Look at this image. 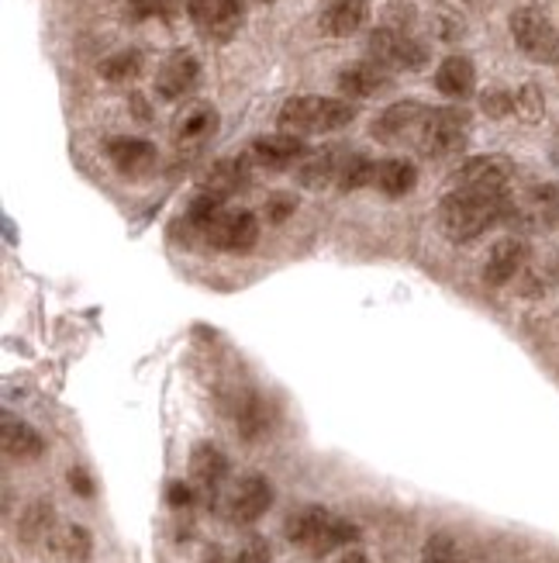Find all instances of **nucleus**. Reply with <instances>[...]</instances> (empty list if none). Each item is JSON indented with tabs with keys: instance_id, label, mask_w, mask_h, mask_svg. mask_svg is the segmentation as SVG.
<instances>
[{
	"instance_id": "1",
	"label": "nucleus",
	"mask_w": 559,
	"mask_h": 563,
	"mask_svg": "<svg viewBox=\"0 0 559 563\" xmlns=\"http://www.w3.org/2000/svg\"><path fill=\"white\" fill-rule=\"evenodd\" d=\"M507 211H512V198L507 194L449 187V194L439 205V225L452 242H473L491 225H497Z\"/></svg>"
},
{
	"instance_id": "2",
	"label": "nucleus",
	"mask_w": 559,
	"mask_h": 563,
	"mask_svg": "<svg viewBox=\"0 0 559 563\" xmlns=\"http://www.w3.org/2000/svg\"><path fill=\"white\" fill-rule=\"evenodd\" d=\"M287 540L311 556H328L338 547L359 540V529L349 519H338L322 505H304L287 519Z\"/></svg>"
},
{
	"instance_id": "3",
	"label": "nucleus",
	"mask_w": 559,
	"mask_h": 563,
	"mask_svg": "<svg viewBox=\"0 0 559 563\" xmlns=\"http://www.w3.org/2000/svg\"><path fill=\"white\" fill-rule=\"evenodd\" d=\"M353 118L356 104L343 97H290L277 114V125L290 135H325L353 125Z\"/></svg>"
},
{
	"instance_id": "4",
	"label": "nucleus",
	"mask_w": 559,
	"mask_h": 563,
	"mask_svg": "<svg viewBox=\"0 0 559 563\" xmlns=\"http://www.w3.org/2000/svg\"><path fill=\"white\" fill-rule=\"evenodd\" d=\"M470 139V114L463 108H432L415 135L418 153L428 159H446L463 153Z\"/></svg>"
},
{
	"instance_id": "5",
	"label": "nucleus",
	"mask_w": 559,
	"mask_h": 563,
	"mask_svg": "<svg viewBox=\"0 0 559 563\" xmlns=\"http://www.w3.org/2000/svg\"><path fill=\"white\" fill-rule=\"evenodd\" d=\"M211 250L222 253H249L259 239V222L256 214L246 208H222L211 222L198 232Z\"/></svg>"
},
{
	"instance_id": "6",
	"label": "nucleus",
	"mask_w": 559,
	"mask_h": 563,
	"mask_svg": "<svg viewBox=\"0 0 559 563\" xmlns=\"http://www.w3.org/2000/svg\"><path fill=\"white\" fill-rule=\"evenodd\" d=\"M507 24H512L515 45L532 63H543V66L559 63V32L546 14H539L536 8H522L512 14Z\"/></svg>"
},
{
	"instance_id": "7",
	"label": "nucleus",
	"mask_w": 559,
	"mask_h": 563,
	"mask_svg": "<svg viewBox=\"0 0 559 563\" xmlns=\"http://www.w3.org/2000/svg\"><path fill=\"white\" fill-rule=\"evenodd\" d=\"M367 53L377 66L383 69H404V73H418L428 66V48L411 38L401 29H377L367 38Z\"/></svg>"
},
{
	"instance_id": "8",
	"label": "nucleus",
	"mask_w": 559,
	"mask_h": 563,
	"mask_svg": "<svg viewBox=\"0 0 559 563\" xmlns=\"http://www.w3.org/2000/svg\"><path fill=\"white\" fill-rule=\"evenodd\" d=\"M270 505H273V484L262 474H246L225 492L222 511L232 526H253L270 511Z\"/></svg>"
},
{
	"instance_id": "9",
	"label": "nucleus",
	"mask_w": 559,
	"mask_h": 563,
	"mask_svg": "<svg viewBox=\"0 0 559 563\" xmlns=\"http://www.w3.org/2000/svg\"><path fill=\"white\" fill-rule=\"evenodd\" d=\"M190 21L211 42H232L246 21V0H187Z\"/></svg>"
},
{
	"instance_id": "10",
	"label": "nucleus",
	"mask_w": 559,
	"mask_h": 563,
	"mask_svg": "<svg viewBox=\"0 0 559 563\" xmlns=\"http://www.w3.org/2000/svg\"><path fill=\"white\" fill-rule=\"evenodd\" d=\"M515 166L504 156H473L449 177V187H473V190H491V194H507L512 190Z\"/></svg>"
},
{
	"instance_id": "11",
	"label": "nucleus",
	"mask_w": 559,
	"mask_h": 563,
	"mask_svg": "<svg viewBox=\"0 0 559 563\" xmlns=\"http://www.w3.org/2000/svg\"><path fill=\"white\" fill-rule=\"evenodd\" d=\"M225 481H228V456L222 450L211 443H198L190 450V484L201 501L211 505L217 492L225 487Z\"/></svg>"
},
{
	"instance_id": "12",
	"label": "nucleus",
	"mask_w": 559,
	"mask_h": 563,
	"mask_svg": "<svg viewBox=\"0 0 559 563\" xmlns=\"http://www.w3.org/2000/svg\"><path fill=\"white\" fill-rule=\"evenodd\" d=\"M304 156H308V145L301 142V135H290V132H277V135L256 139L253 150H249L253 166L270 169V174H280V169H294Z\"/></svg>"
},
{
	"instance_id": "13",
	"label": "nucleus",
	"mask_w": 559,
	"mask_h": 563,
	"mask_svg": "<svg viewBox=\"0 0 559 563\" xmlns=\"http://www.w3.org/2000/svg\"><path fill=\"white\" fill-rule=\"evenodd\" d=\"M532 260V250L528 242L518 239V235H507L501 242H494V250L488 253V263H483V280L491 287H504L522 277L525 263Z\"/></svg>"
},
{
	"instance_id": "14",
	"label": "nucleus",
	"mask_w": 559,
	"mask_h": 563,
	"mask_svg": "<svg viewBox=\"0 0 559 563\" xmlns=\"http://www.w3.org/2000/svg\"><path fill=\"white\" fill-rule=\"evenodd\" d=\"M428 108L418 104V101H398L391 108H383L377 118H373V139L383 142V145H394V142H404L407 135H418L422 121H425Z\"/></svg>"
},
{
	"instance_id": "15",
	"label": "nucleus",
	"mask_w": 559,
	"mask_h": 563,
	"mask_svg": "<svg viewBox=\"0 0 559 563\" xmlns=\"http://www.w3.org/2000/svg\"><path fill=\"white\" fill-rule=\"evenodd\" d=\"M198 80H201L198 56L177 48L174 56H166V63L156 73V93L163 97V101H183V97L198 87Z\"/></svg>"
},
{
	"instance_id": "16",
	"label": "nucleus",
	"mask_w": 559,
	"mask_h": 563,
	"mask_svg": "<svg viewBox=\"0 0 559 563\" xmlns=\"http://www.w3.org/2000/svg\"><path fill=\"white\" fill-rule=\"evenodd\" d=\"M108 159L111 166L118 169L121 177H145V174H153L156 163H159V153H156V145L153 142H145V139H135V135H118L108 142Z\"/></svg>"
},
{
	"instance_id": "17",
	"label": "nucleus",
	"mask_w": 559,
	"mask_h": 563,
	"mask_svg": "<svg viewBox=\"0 0 559 563\" xmlns=\"http://www.w3.org/2000/svg\"><path fill=\"white\" fill-rule=\"evenodd\" d=\"M253 184V159L249 156H225V159H217L204 180H201V190L204 194H214V198H222L228 201L232 194L238 190H246Z\"/></svg>"
},
{
	"instance_id": "18",
	"label": "nucleus",
	"mask_w": 559,
	"mask_h": 563,
	"mask_svg": "<svg viewBox=\"0 0 559 563\" xmlns=\"http://www.w3.org/2000/svg\"><path fill=\"white\" fill-rule=\"evenodd\" d=\"M335 84H338V93H346V101H349V97L362 101V97H377L383 90H391V77H387V69L377 66L373 59L346 66L343 73H338Z\"/></svg>"
},
{
	"instance_id": "19",
	"label": "nucleus",
	"mask_w": 559,
	"mask_h": 563,
	"mask_svg": "<svg viewBox=\"0 0 559 563\" xmlns=\"http://www.w3.org/2000/svg\"><path fill=\"white\" fill-rule=\"evenodd\" d=\"M367 18H370L367 0H332L318 18V29L332 38H349L367 24Z\"/></svg>"
},
{
	"instance_id": "20",
	"label": "nucleus",
	"mask_w": 559,
	"mask_h": 563,
	"mask_svg": "<svg viewBox=\"0 0 559 563\" xmlns=\"http://www.w3.org/2000/svg\"><path fill=\"white\" fill-rule=\"evenodd\" d=\"M349 150H343V145H328V150H314L308 153L301 163H298V180L301 187H328L338 180V169H343V159H346Z\"/></svg>"
},
{
	"instance_id": "21",
	"label": "nucleus",
	"mask_w": 559,
	"mask_h": 563,
	"mask_svg": "<svg viewBox=\"0 0 559 563\" xmlns=\"http://www.w3.org/2000/svg\"><path fill=\"white\" fill-rule=\"evenodd\" d=\"M214 132H217V111L211 104H190L174 125L177 145H187V150H198Z\"/></svg>"
},
{
	"instance_id": "22",
	"label": "nucleus",
	"mask_w": 559,
	"mask_h": 563,
	"mask_svg": "<svg viewBox=\"0 0 559 563\" xmlns=\"http://www.w3.org/2000/svg\"><path fill=\"white\" fill-rule=\"evenodd\" d=\"M435 87L439 93L452 97V101H467L477 87V69L467 56H446L435 69Z\"/></svg>"
},
{
	"instance_id": "23",
	"label": "nucleus",
	"mask_w": 559,
	"mask_h": 563,
	"mask_svg": "<svg viewBox=\"0 0 559 563\" xmlns=\"http://www.w3.org/2000/svg\"><path fill=\"white\" fill-rule=\"evenodd\" d=\"M56 529L59 526H56V508H53V501L38 498V501H32L29 508L21 511V519H18V540L24 547H42V543L53 540Z\"/></svg>"
},
{
	"instance_id": "24",
	"label": "nucleus",
	"mask_w": 559,
	"mask_h": 563,
	"mask_svg": "<svg viewBox=\"0 0 559 563\" xmlns=\"http://www.w3.org/2000/svg\"><path fill=\"white\" fill-rule=\"evenodd\" d=\"M0 443L11 460H38L45 453V439L14 415H4V422H0Z\"/></svg>"
},
{
	"instance_id": "25",
	"label": "nucleus",
	"mask_w": 559,
	"mask_h": 563,
	"mask_svg": "<svg viewBox=\"0 0 559 563\" xmlns=\"http://www.w3.org/2000/svg\"><path fill=\"white\" fill-rule=\"evenodd\" d=\"M48 550H53V556L59 563H90L93 540H90V532L83 526L69 522V526H59L53 532V540H48Z\"/></svg>"
},
{
	"instance_id": "26",
	"label": "nucleus",
	"mask_w": 559,
	"mask_h": 563,
	"mask_svg": "<svg viewBox=\"0 0 559 563\" xmlns=\"http://www.w3.org/2000/svg\"><path fill=\"white\" fill-rule=\"evenodd\" d=\"M373 184L387 194V198H407V194L418 187V169L407 159H383V163H377Z\"/></svg>"
},
{
	"instance_id": "27",
	"label": "nucleus",
	"mask_w": 559,
	"mask_h": 563,
	"mask_svg": "<svg viewBox=\"0 0 559 563\" xmlns=\"http://www.w3.org/2000/svg\"><path fill=\"white\" fill-rule=\"evenodd\" d=\"M556 271H559V263L552 253H543V256H532L525 263V271L518 277V287L525 298H543V294L556 284Z\"/></svg>"
},
{
	"instance_id": "28",
	"label": "nucleus",
	"mask_w": 559,
	"mask_h": 563,
	"mask_svg": "<svg viewBox=\"0 0 559 563\" xmlns=\"http://www.w3.org/2000/svg\"><path fill=\"white\" fill-rule=\"evenodd\" d=\"M235 429L246 439H259L266 429H270V411L256 395H242L235 401Z\"/></svg>"
},
{
	"instance_id": "29",
	"label": "nucleus",
	"mask_w": 559,
	"mask_h": 563,
	"mask_svg": "<svg viewBox=\"0 0 559 563\" xmlns=\"http://www.w3.org/2000/svg\"><path fill=\"white\" fill-rule=\"evenodd\" d=\"M377 177V163L367 156V153H346L343 159V169H338V190H362V187H370Z\"/></svg>"
},
{
	"instance_id": "30",
	"label": "nucleus",
	"mask_w": 559,
	"mask_h": 563,
	"mask_svg": "<svg viewBox=\"0 0 559 563\" xmlns=\"http://www.w3.org/2000/svg\"><path fill=\"white\" fill-rule=\"evenodd\" d=\"M142 66H145V59L138 48H121V53H114L101 63V77L108 84H128V80L142 77Z\"/></svg>"
},
{
	"instance_id": "31",
	"label": "nucleus",
	"mask_w": 559,
	"mask_h": 563,
	"mask_svg": "<svg viewBox=\"0 0 559 563\" xmlns=\"http://www.w3.org/2000/svg\"><path fill=\"white\" fill-rule=\"evenodd\" d=\"M422 563H473V560L456 547L452 536L435 532L422 550Z\"/></svg>"
},
{
	"instance_id": "32",
	"label": "nucleus",
	"mask_w": 559,
	"mask_h": 563,
	"mask_svg": "<svg viewBox=\"0 0 559 563\" xmlns=\"http://www.w3.org/2000/svg\"><path fill=\"white\" fill-rule=\"evenodd\" d=\"M543 111H546V104H543V93H539L536 84H525L522 90H515V114H518V118H525V121H539Z\"/></svg>"
},
{
	"instance_id": "33",
	"label": "nucleus",
	"mask_w": 559,
	"mask_h": 563,
	"mask_svg": "<svg viewBox=\"0 0 559 563\" xmlns=\"http://www.w3.org/2000/svg\"><path fill=\"white\" fill-rule=\"evenodd\" d=\"M294 211H298L294 194H270L266 205H262V214H266V222H270V225H283Z\"/></svg>"
},
{
	"instance_id": "34",
	"label": "nucleus",
	"mask_w": 559,
	"mask_h": 563,
	"mask_svg": "<svg viewBox=\"0 0 559 563\" xmlns=\"http://www.w3.org/2000/svg\"><path fill=\"white\" fill-rule=\"evenodd\" d=\"M128 14L135 21L174 18V0H128Z\"/></svg>"
},
{
	"instance_id": "35",
	"label": "nucleus",
	"mask_w": 559,
	"mask_h": 563,
	"mask_svg": "<svg viewBox=\"0 0 559 563\" xmlns=\"http://www.w3.org/2000/svg\"><path fill=\"white\" fill-rule=\"evenodd\" d=\"M480 108L491 118H507V114H515V93L512 90H488L480 97Z\"/></svg>"
},
{
	"instance_id": "36",
	"label": "nucleus",
	"mask_w": 559,
	"mask_h": 563,
	"mask_svg": "<svg viewBox=\"0 0 559 563\" xmlns=\"http://www.w3.org/2000/svg\"><path fill=\"white\" fill-rule=\"evenodd\" d=\"M228 563H270V543L262 536H249Z\"/></svg>"
},
{
	"instance_id": "37",
	"label": "nucleus",
	"mask_w": 559,
	"mask_h": 563,
	"mask_svg": "<svg viewBox=\"0 0 559 563\" xmlns=\"http://www.w3.org/2000/svg\"><path fill=\"white\" fill-rule=\"evenodd\" d=\"M166 501H169V508H177V511H180V508H190L193 501H198V492H193V484H190V481H187V484H183V481H174V484L166 487Z\"/></svg>"
},
{
	"instance_id": "38",
	"label": "nucleus",
	"mask_w": 559,
	"mask_h": 563,
	"mask_svg": "<svg viewBox=\"0 0 559 563\" xmlns=\"http://www.w3.org/2000/svg\"><path fill=\"white\" fill-rule=\"evenodd\" d=\"M69 487H72V492H77L80 498H90L93 495V481L87 477V471H69Z\"/></svg>"
},
{
	"instance_id": "39",
	"label": "nucleus",
	"mask_w": 559,
	"mask_h": 563,
	"mask_svg": "<svg viewBox=\"0 0 559 563\" xmlns=\"http://www.w3.org/2000/svg\"><path fill=\"white\" fill-rule=\"evenodd\" d=\"M201 563H228V560H225V553L217 550V547H208V553H204V560H201Z\"/></svg>"
},
{
	"instance_id": "40",
	"label": "nucleus",
	"mask_w": 559,
	"mask_h": 563,
	"mask_svg": "<svg viewBox=\"0 0 559 563\" xmlns=\"http://www.w3.org/2000/svg\"><path fill=\"white\" fill-rule=\"evenodd\" d=\"M338 563H370V560H367V553H362V550H349Z\"/></svg>"
},
{
	"instance_id": "41",
	"label": "nucleus",
	"mask_w": 559,
	"mask_h": 563,
	"mask_svg": "<svg viewBox=\"0 0 559 563\" xmlns=\"http://www.w3.org/2000/svg\"><path fill=\"white\" fill-rule=\"evenodd\" d=\"M256 4H273V0H256Z\"/></svg>"
}]
</instances>
